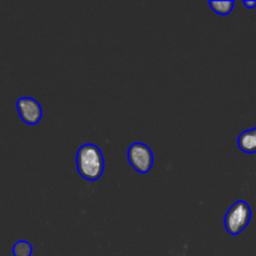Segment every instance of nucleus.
Segmentation results:
<instances>
[{"label": "nucleus", "mask_w": 256, "mask_h": 256, "mask_svg": "<svg viewBox=\"0 0 256 256\" xmlns=\"http://www.w3.org/2000/svg\"><path fill=\"white\" fill-rule=\"evenodd\" d=\"M128 162L130 166L139 174H146L154 165V154L149 145L144 142H134L128 149Z\"/></svg>", "instance_id": "nucleus-3"}, {"label": "nucleus", "mask_w": 256, "mask_h": 256, "mask_svg": "<svg viewBox=\"0 0 256 256\" xmlns=\"http://www.w3.org/2000/svg\"><path fill=\"white\" fill-rule=\"evenodd\" d=\"M76 170L80 176L88 182H96L104 174L105 160L102 150L95 144H84L78 149Z\"/></svg>", "instance_id": "nucleus-1"}, {"label": "nucleus", "mask_w": 256, "mask_h": 256, "mask_svg": "<svg viewBox=\"0 0 256 256\" xmlns=\"http://www.w3.org/2000/svg\"><path fill=\"white\" fill-rule=\"evenodd\" d=\"M252 220V208L244 200L234 202L224 218L225 230L232 236L242 234Z\"/></svg>", "instance_id": "nucleus-2"}, {"label": "nucleus", "mask_w": 256, "mask_h": 256, "mask_svg": "<svg viewBox=\"0 0 256 256\" xmlns=\"http://www.w3.org/2000/svg\"><path fill=\"white\" fill-rule=\"evenodd\" d=\"M242 4H244V6L248 8V9H254L256 6V0H252V2H250V0L249 2H248V0H244Z\"/></svg>", "instance_id": "nucleus-8"}, {"label": "nucleus", "mask_w": 256, "mask_h": 256, "mask_svg": "<svg viewBox=\"0 0 256 256\" xmlns=\"http://www.w3.org/2000/svg\"><path fill=\"white\" fill-rule=\"evenodd\" d=\"M209 6L214 12L219 15H229L235 6L234 0H212Z\"/></svg>", "instance_id": "nucleus-6"}, {"label": "nucleus", "mask_w": 256, "mask_h": 256, "mask_svg": "<svg viewBox=\"0 0 256 256\" xmlns=\"http://www.w3.org/2000/svg\"><path fill=\"white\" fill-rule=\"evenodd\" d=\"M16 110L25 124L36 125L42 118V108L38 100L30 96H22L16 100Z\"/></svg>", "instance_id": "nucleus-4"}, {"label": "nucleus", "mask_w": 256, "mask_h": 256, "mask_svg": "<svg viewBox=\"0 0 256 256\" xmlns=\"http://www.w3.org/2000/svg\"><path fill=\"white\" fill-rule=\"evenodd\" d=\"M238 146L246 154H256V128L245 130L239 135Z\"/></svg>", "instance_id": "nucleus-5"}, {"label": "nucleus", "mask_w": 256, "mask_h": 256, "mask_svg": "<svg viewBox=\"0 0 256 256\" xmlns=\"http://www.w3.org/2000/svg\"><path fill=\"white\" fill-rule=\"evenodd\" d=\"M32 246L30 242L25 240H19L12 246V255L14 256H32Z\"/></svg>", "instance_id": "nucleus-7"}]
</instances>
